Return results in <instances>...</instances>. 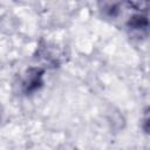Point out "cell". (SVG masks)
Masks as SVG:
<instances>
[{
  "label": "cell",
  "instance_id": "6da1fadb",
  "mask_svg": "<svg viewBox=\"0 0 150 150\" xmlns=\"http://www.w3.org/2000/svg\"><path fill=\"white\" fill-rule=\"evenodd\" d=\"M42 76H43V70L39 68H30L26 77L23 80V88L26 93H32L39 89L42 84Z\"/></svg>",
  "mask_w": 150,
  "mask_h": 150
},
{
  "label": "cell",
  "instance_id": "7a4b0ae2",
  "mask_svg": "<svg viewBox=\"0 0 150 150\" xmlns=\"http://www.w3.org/2000/svg\"><path fill=\"white\" fill-rule=\"evenodd\" d=\"M128 28L131 32H137V33H146L148 30V19L146 16H143L141 14L134 15L130 18L128 21Z\"/></svg>",
  "mask_w": 150,
  "mask_h": 150
}]
</instances>
